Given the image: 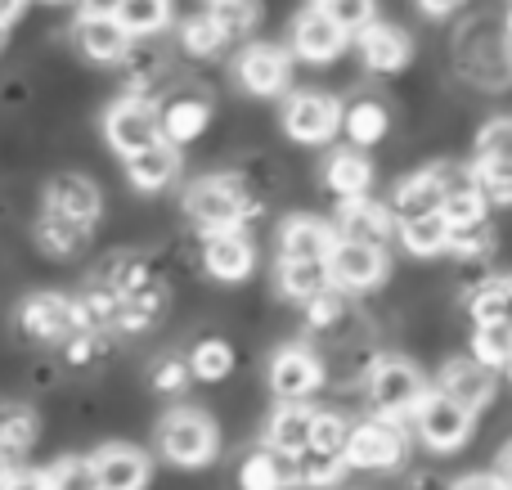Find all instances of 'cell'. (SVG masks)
Returning a JSON list of instances; mask_svg holds the SVG:
<instances>
[{"mask_svg": "<svg viewBox=\"0 0 512 490\" xmlns=\"http://www.w3.org/2000/svg\"><path fill=\"white\" fill-rule=\"evenodd\" d=\"M252 212H256V203L239 176H203L185 189V216L203 234L239 230Z\"/></svg>", "mask_w": 512, "mask_h": 490, "instance_id": "6da1fadb", "label": "cell"}, {"mask_svg": "<svg viewBox=\"0 0 512 490\" xmlns=\"http://www.w3.org/2000/svg\"><path fill=\"white\" fill-rule=\"evenodd\" d=\"M216 446V423L207 419L203 410H171L167 419L158 423V450L171 459L176 468H203L212 464Z\"/></svg>", "mask_w": 512, "mask_h": 490, "instance_id": "7a4b0ae2", "label": "cell"}, {"mask_svg": "<svg viewBox=\"0 0 512 490\" xmlns=\"http://www.w3.org/2000/svg\"><path fill=\"white\" fill-rule=\"evenodd\" d=\"M104 135H108V144H113V153L135 158V153L153 149L158 140H167L162 108H153L149 99H117L104 113Z\"/></svg>", "mask_w": 512, "mask_h": 490, "instance_id": "3957f363", "label": "cell"}, {"mask_svg": "<svg viewBox=\"0 0 512 490\" xmlns=\"http://www.w3.org/2000/svg\"><path fill=\"white\" fill-rule=\"evenodd\" d=\"M364 392H369V405L378 414L400 419V414H414L418 410V401L427 396V383H423V374H418L409 360L387 356V360H373Z\"/></svg>", "mask_w": 512, "mask_h": 490, "instance_id": "277c9868", "label": "cell"}, {"mask_svg": "<svg viewBox=\"0 0 512 490\" xmlns=\"http://www.w3.org/2000/svg\"><path fill=\"white\" fill-rule=\"evenodd\" d=\"M472 419H477V414H472L468 405H459L454 396H445L441 387L427 392L414 410V428H418V437H423V446L441 450V455L459 450L463 441L472 437Z\"/></svg>", "mask_w": 512, "mask_h": 490, "instance_id": "5b68a950", "label": "cell"}, {"mask_svg": "<svg viewBox=\"0 0 512 490\" xmlns=\"http://www.w3.org/2000/svg\"><path fill=\"white\" fill-rule=\"evenodd\" d=\"M346 126V108L324 90H301L283 104V131L297 144H328Z\"/></svg>", "mask_w": 512, "mask_h": 490, "instance_id": "8992f818", "label": "cell"}, {"mask_svg": "<svg viewBox=\"0 0 512 490\" xmlns=\"http://www.w3.org/2000/svg\"><path fill=\"white\" fill-rule=\"evenodd\" d=\"M400 459H405V428H400V419H391V414H373V419L355 423L346 464L382 473V468H396Z\"/></svg>", "mask_w": 512, "mask_h": 490, "instance_id": "52a82bcc", "label": "cell"}, {"mask_svg": "<svg viewBox=\"0 0 512 490\" xmlns=\"http://www.w3.org/2000/svg\"><path fill=\"white\" fill-rule=\"evenodd\" d=\"M328 275L342 293H369L387 279V252L378 243H360V239H342L337 234L333 252H328Z\"/></svg>", "mask_w": 512, "mask_h": 490, "instance_id": "ba28073f", "label": "cell"}, {"mask_svg": "<svg viewBox=\"0 0 512 490\" xmlns=\"http://www.w3.org/2000/svg\"><path fill=\"white\" fill-rule=\"evenodd\" d=\"M18 324H23V333L36 342H68V338H77V333H86L81 329L77 302H68L63 293H32L23 302V311H18Z\"/></svg>", "mask_w": 512, "mask_h": 490, "instance_id": "9c48e42d", "label": "cell"}, {"mask_svg": "<svg viewBox=\"0 0 512 490\" xmlns=\"http://www.w3.org/2000/svg\"><path fill=\"white\" fill-rule=\"evenodd\" d=\"M324 387V365H319L315 351L306 347H283L270 360V392L279 401H306Z\"/></svg>", "mask_w": 512, "mask_h": 490, "instance_id": "30bf717a", "label": "cell"}, {"mask_svg": "<svg viewBox=\"0 0 512 490\" xmlns=\"http://www.w3.org/2000/svg\"><path fill=\"white\" fill-rule=\"evenodd\" d=\"M346 41H351V32H346L324 5L297 14V23H292V50L310 63H333L337 54L346 50Z\"/></svg>", "mask_w": 512, "mask_h": 490, "instance_id": "8fae6325", "label": "cell"}, {"mask_svg": "<svg viewBox=\"0 0 512 490\" xmlns=\"http://www.w3.org/2000/svg\"><path fill=\"white\" fill-rule=\"evenodd\" d=\"M72 41L90 63H122L131 54V32L117 14H81L72 27Z\"/></svg>", "mask_w": 512, "mask_h": 490, "instance_id": "7c38bea8", "label": "cell"}, {"mask_svg": "<svg viewBox=\"0 0 512 490\" xmlns=\"http://www.w3.org/2000/svg\"><path fill=\"white\" fill-rule=\"evenodd\" d=\"M239 72V86L248 95H283L288 90V77H292V63L279 45H248L234 63Z\"/></svg>", "mask_w": 512, "mask_h": 490, "instance_id": "4fadbf2b", "label": "cell"}, {"mask_svg": "<svg viewBox=\"0 0 512 490\" xmlns=\"http://www.w3.org/2000/svg\"><path fill=\"white\" fill-rule=\"evenodd\" d=\"M203 266L212 279H225V284H239V279L252 275L256 266V248L243 230H216L207 234L203 243Z\"/></svg>", "mask_w": 512, "mask_h": 490, "instance_id": "5bb4252c", "label": "cell"}, {"mask_svg": "<svg viewBox=\"0 0 512 490\" xmlns=\"http://www.w3.org/2000/svg\"><path fill=\"white\" fill-rule=\"evenodd\" d=\"M400 230L396 212L373 198H342V212H337V234L342 239H360V243H378L387 248V239Z\"/></svg>", "mask_w": 512, "mask_h": 490, "instance_id": "9a60e30c", "label": "cell"}, {"mask_svg": "<svg viewBox=\"0 0 512 490\" xmlns=\"http://www.w3.org/2000/svg\"><path fill=\"white\" fill-rule=\"evenodd\" d=\"M441 392L445 396H454L459 405H468L472 414L477 410H486L490 405V396H495V369L486 365V360H477V356H459V360H450V365L441 369Z\"/></svg>", "mask_w": 512, "mask_h": 490, "instance_id": "2e32d148", "label": "cell"}, {"mask_svg": "<svg viewBox=\"0 0 512 490\" xmlns=\"http://www.w3.org/2000/svg\"><path fill=\"white\" fill-rule=\"evenodd\" d=\"M355 41H360V59L369 72H400L414 54L409 32H400L396 23H369Z\"/></svg>", "mask_w": 512, "mask_h": 490, "instance_id": "e0dca14e", "label": "cell"}, {"mask_svg": "<svg viewBox=\"0 0 512 490\" xmlns=\"http://www.w3.org/2000/svg\"><path fill=\"white\" fill-rule=\"evenodd\" d=\"M337 243V230L315 216H288L279 230V257L288 261H328Z\"/></svg>", "mask_w": 512, "mask_h": 490, "instance_id": "ac0fdd59", "label": "cell"}, {"mask_svg": "<svg viewBox=\"0 0 512 490\" xmlns=\"http://www.w3.org/2000/svg\"><path fill=\"white\" fill-rule=\"evenodd\" d=\"M315 419L319 414L301 401H283L279 410L265 423V446L288 450V455H301L306 446H315Z\"/></svg>", "mask_w": 512, "mask_h": 490, "instance_id": "d6986e66", "label": "cell"}, {"mask_svg": "<svg viewBox=\"0 0 512 490\" xmlns=\"http://www.w3.org/2000/svg\"><path fill=\"white\" fill-rule=\"evenodd\" d=\"M126 176H131V185L140 189V194H158V189H167L171 180L180 176V144L158 140L153 149L126 158Z\"/></svg>", "mask_w": 512, "mask_h": 490, "instance_id": "ffe728a7", "label": "cell"}, {"mask_svg": "<svg viewBox=\"0 0 512 490\" xmlns=\"http://www.w3.org/2000/svg\"><path fill=\"white\" fill-rule=\"evenodd\" d=\"M239 486L243 490H283V486H297V455L288 450H252L239 468Z\"/></svg>", "mask_w": 512, "mask_h": 490, "instance_id": "44dd1931", "label": "cell"}, {"mask_svg": "<svg viewBox=\"0 0 512 490\" xmlns=\"http://www.w3.org/2000/svg\"><path fill=\"white\" fill-rule=\"evenodd\" d=\"M99 477H104V490H144L153 477V464L144 450L135 446H104L95 455Z\"/></svg>", "mask_w": 512, "mask_h": 490, "instance_id": "7402d4cb", "label": "cell"}, {"mask_svg": "<svg viewBox=\"0 0 512 490\" xmlns=\"http://www.w3.org/2000/svg\"><path fill=\"white\" fill-rule=\"evenodd\" d=\"M45 207H50V212L72 216V221L95 225V221H99V207H104V198H99V189L90 185L86 176H54L50 189H45Z\"/></svg>", "mask_w": 512, "mask_h": 490, "instance_id": "603a6c76", "label": "cell"}, {"mask_svg": "<svg viewBox=\"0 0 512 490\" xmlns=\"http://www.w3.org/2000/svg\"><path fill=\"white\" fill-rule=\"evenodd\" d=\"M391 212H396V221H414V216L445 212V185H441V176H436V167L400 180L396 198H391Z\"/></svg>", "mask_w": 512, "mask_h": 490, "instance_id": "cb8c5ba5", "label": "cell"}, {"mask_svg": "<svg viewBox=\"0 0 512 490\" xmlns=\"http://www.w3.org/2000/svg\"><path fill=\"white\" fill-rule=\"evenodd\" d=\"M207 122H212V104L198 90H180V95H171L162 104V126H167V140L176 144H189L194 135H203Z\"/></svg>", "mask_w": 512, "mask_h": 490, "instance_id": "d4e9b609", "label": "cell"}, {"mask_svg": "<svg viewBox=\"0 0 512 490\" xmlns=\"http://www.w3.org/2000/svg\"><path fill=\"white\" fill-rule=\"evenodd\" d=\"M369 180H373V167L360 153V144H355V149H337L324 167V185L333 189L337 198H364L369 194Z\"/></svg>", "mask_w": 512, "mask_h": 490, "instance_id": "484cf974", "label": "cell"}, {"mask_svg": "<svg viewBox=\"0 0 512 490\" xmlns=\"http://www.w3.org/2000/svg\"><path fill=\"white\" fill-rule=\"evenodd\" d=\"M279 288L288 302H315L319 293L333 288V275H328V261H288L279 257Z\"/></svg>", "mask_w": 512, "mask_h": 490, "instance_id": "4316f807", "label": "cell"}, {"mask_svg": "<svg viewBox=\"0 0 512 490\" xmlns=\"http://www.w3.org/2000/svg\"><path fill=\"white\" fill-rule=\"evenodd\" d=\"M36 243H41L50 257H77V252L90 243V225L86 221H72V216L50 212V207H45L41 221H36Z\"/></svg>", "mask_w": 512, "mask_h": 490, "instance_id": "83f0119b", "label": "cell"}, {"mask_svg": "<svg viewBox=\"0 0 512 490\" xmlns=\"http://www.w3.org/2000/svg\"><path fill=\"white\" fill-rule=\"evenodd\" d=\"M450 239H454V221L445 212L400 221V243H405V252H414V257H436V252H450Z\"/></svg>", "mask_w": 512, "mask_h": 490, "instance_id": "f1b7e54d", "label": "cell"}, {"mask_svg": "<svg viewBox=\"0 0 512 490\" xmlns=\"http://www.w3.org/2000/svg\"><path fill=\"white\" fill-rule=\"evenodd\" d=\"M391 117L387 108L378 104V99H355V104H346V135H351V144H378L382 135H387Z\"/></svg>", "mask_w": 512, "mask_h": 490, "instance_id": "f546056e", "label": "cell"}, {"mask_svg": "<svg viewBox=\"0 0 512 490\" xmlns=\"http://www.w3.org/2000/svg\"><path fill=\"white\" fill-rule=\"evenodd\" d=\"M225 41H230V36H225V27L216 23L212 9H207V14H194V18H185V23H180V50H189L194 59H207V54H216Z\"/></svg>", "mask_w": 512, "mask_h": 490, "instance_id": "4dcf8cb0", "label": "cell"}, {"mask_svg": "<svg viewBox=\"0 0 512 490\" xmlns=\"http://www.w3.org/2000/svg\"><path fill=\"white\" fill-rule=\"evenodd\" d=\"M45 477H50V490H104L99 464L81 455H63L59 464L45 468Z\"/></svg>", "mask_w": 512, "mask_h": 490, "instance_id": "1f68e13d", "label": "cell"}, {"mask_svg": "<svg viewBox=\"0 0 512 490\" xmlns=\"http://www.w3.org/2000/svg\"><path fill=\"white\" fill-rule=\"evenodd\" d=\"M342 468H351L346 464V455H333V450H319V446H306L297 455V486H333L337 477H342Z\"/></svg>", "mask_w": 512, "mask_h": 490, "instance_id": "d6a6232c", "label": "cell"}, {"mask_svg": "<svg viewBox=\"0 0 512 490\" xmlns=\"http://www.w3.org/2000/svg\"><path fill=\"white\" fill-rule=\"evenodd\" d=\"M472 320L477 324H512V279H490L472 293Z\"/></svg>", "mask_w": 512, "mask_h": 490, "instance_id": "836d02e7", "label": "cell"}, {"mask_svg": "<svg viewBox=\"0 0 512 490\" xmlns=\"http://www.w3.org/2000/svg\"><path fill=\"white\" fill-rule=\"evenodd\" d=\"M117 18L131 36H153L171 23V0H122Z\"/></svg>", "mask_w": 512, "mask_h": 490, "instance_id": "e575fe53", "label": "cell"}, {"mask_svg": "<svg viewBox=\"0 0 512 490\" xmlns=\"http://www.w3.org/2000/svg\"><path fill=\"white\" fill-rule=\"evenodd\" d=\"M472 356L486 360L490 369H508V360H512V324H477Z\"/></svg>", "mask_w": 512, "mask_h": 490, "instance_id": "d590c367", "label": "cell"}, {"mask_svg": "<svg viewBox=\"0 0 512 490\" xmlns=\"http://www.w3.org/2000/svg\"><path fill=\"white\" fill-rule=\"evenodd\" d=\"M472 171H477V185L490 203H499V207L512 203V162L508 158H486V153H477Z\"/></svg>", "mask_w": 512, "mask_h": 490, "instance_id": "8d00e7d4", "label": "cell"}, {"mask_svg": "<svg viewBox=\"0 0 512 490\" xmlns=\"http://www.w3.org/2000/svg\"><path fill=\"white\" fill-rule=\"evenodd\" d=\"M189 365H194V374L203 378V383H221V378L234 369V351L225 347L221 338H207V342H198V347H194Z\"/></svg>", "mask_w": 512, "mask_h": 490, "instance_id": "74e56055", "label": "cell"}, {"mask_svg": "<svg viewBox=\"0 0 512 490\" xmlns=\"http://www.w3.org/2000/svg\"><path fill=\"white\" fill-rule=\"evenodd\" d=\"M0 446H5V464H14L27 446H36V414L14 405V410L5 414V428H0Z\"/></svg>", "mask_w": 512, "mask_h": 490, "instance_id": "f35d334b", "label": "cell"}, {"mask_svg": "<svg viewBox=\"0 0 512 490\" xmlns=\"http://www.w3.org/2000/svg\"><path fill=\"white\" fill-rule=\"evenodd\" d=\"M450 252H459L463 261H481L495 252V230L490 221H472V225H454V239H450Z\"/></svg>", "mask_w": 512, "mask_h": 490, "instance_id": "ab89813d", "label": "cell"}, {"mask_svg": "<svg viewBox=\"0 0 512 490\" xmlns=\"http://www.w3.org/2000/svg\"><path fill=\"white\" fill-rule=\"evenodd\" d=\"M212 14H216V23L225 27V36H248L252 27H256V0H212Z\"/></svg>", "mask_w": 512, "mask_h": 490, "instance_id": "60d3db41", "label": "cell"}, {"mask_svg": "<svg viewBox=\"0 0 512 490\" xmlns=\"http://www.w3.org/2000/svg\"><path fill=\"white\" fill-rule=\"evenodd\" d=\"M324 9L346 27L351 36H360L369 23H378V5L373 0H324Z\"/></svg>", "mask_w": 512, "mask_h": 490, "instance_id": "b9f144b4", "label": "cell"}, {"mask_svg": "<svg viewBox=\"0 0 512 490\" xmlns=\"http://www.w3.org/2000/svg\"><path fill=\"white\" fill-rule=\"evenodd\" d=\"M189 378H198L194 365H185V360H176V356H162L158 365H153L149 383H153V392L176 396V392H185V387H189Z\"/></svg>", "mask_w": 512, "mask_h": 490, "instance_id": "7bdbcfd3", "label": "cell"}, {"mask_svg": "<svg viewBox=\"0 0 512 490\" xmlns=\"http://www.w3.org/2000/svg\"><path fill=\"white\" fill-rule=\"evenodd\" d=\"M355 437V423H346L342 414H319L315 419V446L319 450H333V455H346Z\"/></svg>", "mask_w": 512, "mask_h": 490, "instance_id": "ee69618b", "label": "cell"}, {"mask_svg": "<svg viewBox=\"0 0 512 490\" xmlns=\"http://www.w3.org/2000/svg\"><path fill=\"white\" fill-rule=\"evenodd\" d=\"M477 153H486V158H508L512 162V117H495V122L481 126Z\"/></svg>", "mask_w": 512, "mask_h": 490, "instance_id": "f6af8a7d", "label": "cell"}, {"mask_svg": "<svg viewBox=\"0 0 512 490\" xmlns=\"http://www.w3.org/2000/svg\"><path fill=\"white\" fill-rule=\"evenodd\" d=\"M306 315L315 329H333L337 320H346V302H342V288H328V293H319L315 302H306Z\"/></svg>", "mask_w": 512, "mask_h": 490, "instance_id": "bcb514c9", "label": "cell"}, {"mask_svg": "<svg viewBox=\"0 0 512 490\" xmlns=\"http://www.w3.org/2000/svg\"><path fill=\"white\" fill-rule=\"evenodd\" d=\"M0 490H50V477L36 473V468L5 464V486H0Z\"/></svg>", "mask_w": 512, "mask_h": 490, "instance_id": "7dc6e473", "label": "cell"}, {"mask_svg": "<svg viewBox=\"0 0 512 490\" xmlns=\"http://www.w3.org/2000/svg\"><path fill=\"white\" fill-rule=\"evenodd\" d=\"M454 490H508V482L499 473H472L463 482H454Z\"/></svg>", "mask_w": 512, "mask_h": 490, "instance_id": "c3c4849f", "label": "cell"}, {"mask_svg": "<svg viewBox=\"0 0 512 490\" xmlns=\"http://www.w3.org/2000/svg\"><path fill=\"white\" fill-rule=\"evenodd\" d=\"M459 5H463V0H418V9H423L427 18H450Z\"/></svg>", "mask_w": 512, "mask_h": 490, "instance_id": "681fc988", "label": "cell"}, {"mask_svg": "<svg viewBox=\"0 0 512 490\" xmlns=\"http://www.w3.org/2000/svg\"><path fill=\"white\" fill-rule=\"evenodd\" d=\"M81 14H117L122 9V0H77Z\"/></svg>", "mask_w": 512, "mask_h": 490, "instance_id": "f907efd6", "label": "cell"}, {"mask_svg": "<svg viewBox=\"0 0 512 490\" xmlns=\"http://www.w3.org/2000/svg\"><path fill=\"white\" fill-rule=\"evenodd\" d=\"M23 5H27V0H0V23L14 27V23H18V14H23Z\"/></svg>", "mask_w": 512, "mask_h": 490, "instance_id": "816d5d0a", "label": "cell"}, {"mask_svg": "<svg viewBox=\"0 0 512 490\" xmlns=\"http://www.w3.org/2000/svg\"><path fill=\"white\" fill-rule=\"evenodd\" d=\"M409 490H454V486H445L441 477H427V473H418L414 482H409Z\"/></svg>", "mask_w": 512, "mask_h": 490, "instance_id": "f5cc1de1", "label": "cell"}, {"mask_svg": "<svg viewBox=\"0 0 512 490\" xmlns=\"http://www.w3.org/2000/svg\"><path fill=\"white\" fill-rule=\"evenodd\" d=\"M499 477H504L508 490H512V446L504 450V459H499Z\"/></svg>", "mask_w": 512, "mask_h": 490, "instance_id": "db71d44e", "label": "cell"}, {"mask_svg": "<svg viewBox=\"0 0 512 490\" xmlns=\"http://www.w3.org/2000/svg\"><path fill=\"white\" fill-rule=\"evenodd\" d=\"M504 45H508V59H512V14H508V27H504Z\"/></svg>", "mask_w": 512, "mask_h": 490, "instance_id": "11a10c76", "label": "cell"}, {"mask_svg": "<svg viewBox=\"0 0 512 490\" xmlns=\"http://www.w3.org/2000/svg\"><path fill=\"white\" fill-rule=\"evenodd\" d=\"M508 378H512V360H508Z\"/></svg>", "mask_w": 512, "mask_h": 490, "instance_id": "9f6ffc18", "label": "cell"}, {"mask_svg": "<svg viewBox=\"0 0 512 490\" xmlns=\"http://www.w3.org/2000/svg\"><path fill=\"white\" fill-rule=\"evenodd\" d=\"M319 5H324V0H319Z\"/></svg>", "mask_w": 512, "mask_h": 490, "instance_id": "6f0895ef", "label": "cell"}]
</instances>
